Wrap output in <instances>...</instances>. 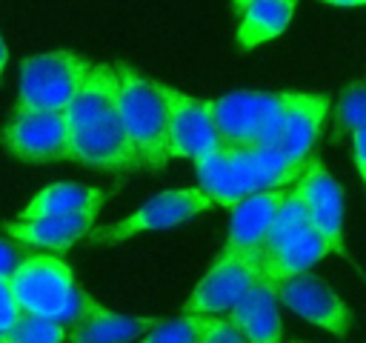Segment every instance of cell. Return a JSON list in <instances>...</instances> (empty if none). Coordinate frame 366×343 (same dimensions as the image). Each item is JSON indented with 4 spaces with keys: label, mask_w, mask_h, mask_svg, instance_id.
Instances as JSON below:
<instances>
[{
    "label": "cell",
    "mask_w": 366,
    "mask_h": 343,
    "mask_svg": "<svg viewBox=\"0 0 366 343\" xmlns=\"http://www.w3.org/2000/svg\"><path fill=\"white\" fill-rule=\"evenodd\" d=\"M306 166L286 157L280 146H229V143L194 160L200 189L217 206L226 209H234L249 194L286 189L297 183Z\"/></svg>",
    "instance_id": "6da1fadb"
},
{
    "label": "cell",
    "mask_w": 366,
    "mask_h": 343,
    "mask_svg": "<svg viewBox=\"0 0 366 343\" xmlns=\"http://www.w3.org/2000/svg\"><path fill=\"white\" fill-rule=\"evenodd\" d=\"M11 283L23 312L54 317L66 326L77 323L94 303L57 254H26L11 272Z\"/></svg>",
    "instance_id": "7a4b0ae2"
},
{
    "label": "cell",
    "mask_w": 366,
    "mask_h": 343,
    "mask_svg": "<svg viewBox=\"0 0 366 343\" xmlns=\"http://www.w3.org/2000/svg\"><path fill=\"white\" fill-rule=\"evenodd\" d=\"M120 91H117V111L120 120L132 137V143L140 151L143 169L160 172L172 154H169V106L163 94V83L143 77L137 69L117 63Z\"/></svg>",
    "instance_id": "3957f363"
},
{
    "label": "cell",
    "mask_w": 366,
    "mask_h": 343,
    "mask_svg": "<svg viewBox=\"0 0 366 343\" xmlns=\"http://www.w3.org/2000/svg\"><path fill=\"white\" fill-rule=\"evenodd\" d=\"M229 146H277L286 123V91H232L212 100Z\"/></svg>",
    "instance_id": "277c9868"
},
{
    "label": "cell",
    "mask_w": 366,
    "mask_h": 343,
    "mask_svg": "<svg viewBox=\"0 0 366 343\" xmlns=\"http://www.w3.org/2000/svg\"><path fill=\"white\" fill-rule=\"evenodd\" d=\"M92 63H86L74 51H46V54H31L20 63V89H17V103L14 111H29V109H66Z\"/></svg>",
    "instance_id": "5b68a950"
},
{
    "label": "cell",
    "mask_w": 366,
    "mask_h": 343,
    "mask_svg": "<svg viewBox=\"0 0 366 343\" xmlns=\"http://www.w3.org/2000/svg\"><path fill=\"white\" fill-rule=\"evenodd\" d=\"M212 206H217V203L200 186H194V189H166V192L149 197L140 209H134L123 220H117L112 226H94L86 240H89V246H117V243H126V240H132L143 232L183 226L192 217L209 212Z\"/></svg>",
    "instance_id": "8992f818"
},
{
    "label": "cell",
    "mask_w": 366,
    "mask_h": 343,
    "mask_svg": "<svg viewBox=\"0 0 366 343\" xmlns=\"http://www.w3.org/2000/svg\"><path fill=\"white\" fill-rule=\"evenodd\" d=\"M263 277V252H243L223 246L212 260L183 312L189 314H220L232 312L234 303Z\"/></svg>",
    "instance_id": "52a82bcc"
},
{
    "label": "cell",
    "mask_w": 366,
    "mask_h": 343,
    "mask_svg": "<svg viewBox=\"0 0 366 343\" xmlns=\"http://www.w3.org/2000/svg\"><path fill=\"white\" fill-rule=\"evenodd\" d=\"M0 140L9 154L26 163L69 160L71 149V123L66 109H29L14 111L3 126Z\"/></svg>",
    "instance_id": "ba28073f"
},
{
    "label": "cell",
    "mask_w": 366,
    "mask_h": 343,
    "mask_svg": "<svg viewBox=\"0 0 366 343\" xmlns=\"http://www.w3.org/2000/svg\"><path fill=\"white\" fill-rule=\"evenodd\" d=\"M69 163H80V166H89L94 172H109V174H129V172L143 169L140 151L132 143L120 120V111H109L92 123L74 126Z\"/></svg>",
    "instance_id": "9c48e42d"
},
{
    "label": "cell",
    "mask_w": 366,
    "mask_h": 343,
    "mask_svg": "<svg viewBox=\"0 0 366 343\" xmlns=\"http://www.w3.org/2000/svg\"><path fill=\"white\" fill-rule=\"evenodd\" d=\"M169 106V154L183 160H197L223 146V134L214 120L212 100L183 94L163 83Z\"/></svg>",
    "instance_id": "30bf717a"
},
{
    "label": "cell",
    "mask_w": 366,
    "mask_h": 343,
    "mask_svg": "<svg viewBox=\"0 0 366 343\" xmlns=\"http://www.w3.org/2000/svg\"><path fill=\"white\" fill-rule=\"evenodd\" d=\"M277 294H280V303H286V309H292L303 320L315 323L317 329H323L335 337L349 334L352 312L340 300V294L332 286H326L320 277H315L309 272L286 277L277 283Z\"/></svg>",
    "instance_id": "8fae6325"
},
{
    "label": "cell",
    "mask_w": 366,
    "mask_h": 343,
    "mask_svg": "<svg viewBox=\"0 0 366 343\" xmlns=\"http://www.w3.org/2000/svg\"><path fill=\"white\" fill-rule=\"evenodd\" d=\"M297 189L309 206L312 226L332 243L335 254H340L352 263V257L346 252V240H343V192H340L337 180L326 172L320 157L309 160L303 177L297 180Z\"/></svg>",
    "instance_id": "7c38bea8"
},
{
    "label": "cell",
    "mask_w": 366,
    "mask_h": 343,
    "mask_svg": "<svg viewBox=\"0 0 366 343\" xmlns=\"http://www.w3.org/2000/svg\"><path fill=\"white\" fill-rule=\"evenodd\" d=\"M97 214H100V209H86V212H71V214H46V217H34V220L17 217V220L3 223V232L23 246L63 254L77 240L92 234Z\"/></svg>",
    "instance_id": "4fadbf2b"
},
{
    "label": "cell",
    "mask_w": 366,
    "mask_h": 343,
    "mask_svg": "<svg viewBox=\"0 0 366 343\" xmlns=\"http://www.w3.org/2000/svg\"><path fill=\"white\" fill-rule=\"evenodd\" d=\"M329 114V97L326 94H309V91H286V123L277 146L292 157L295 163L306 166L309 151L315 149L323 123Z\"/></svg>",
    "instance_id": "5bb4252c"
},
{
    "label": "cell",
    "mask_w": 366,
    "mask_h": 343,
    "mask_svg": "<svg viewBox=\"0 0 366 343\" xmlns=\"http://www.w3.org/2000/svg\"><path fill=\"white\" fill-rule=\"evenodd\" d=\"M292 189H269V192H257L249 194L246 200H240L232 209V220H229V234L226 243L229 249H243V252H263V243L272 232V223L280 212V206L286 203Z\"/></svg>",
    "instance_id": "9a60e30c"
},
{
    "label": "cell",
    "mask_w": 366,
    "mask_h": 343,
    "mask_svg": "<svg viewBox=\"0 0 366 343\" xmlns=\"http://www.w3.org/2000/svg\"><path fill=\"white\" fill-rule=\"evenodd\" d=\"M280 294L277 283L269 277H260L229 312V317L243 329L249 343H280L283 326H280V312H277Z\"/></svg>",
    "instance_id": "2e32d148"
},
{
    "label": "cell",
    "mask_w": 366,
    "mask_h": 343,
    "mask_svg": "<svg viewBox=\"0 0 366 343\" xmlns=\"http://www.w3.org/2000/svg\"><path fill=\"white\" fill-rule=\"evenodd\" d=\"M154 323H157V317L120 314V312L106 309L100 300H94L92 309L77 323H71L69 343H134Z\"/></svg>",
    "instance_id": "e0dca14e"
},
{
    "label": "cell",
    "mask_w": 366,
    "mask_h": 343,
    "mask_svg": "<svg viewBox=\"0 0 366 343\" xmlns=\"http://www.w3.org/2000/svg\"><path fill=\"white\" fill-rule=\"evenodd\" d=\"M332 243L315 229V226H306L300 234H295L292 240H286L277 252H272L266 260H263V277L280 283L286 277H295V274H303L309 272L317 260H323L326 254H332Z\"/></svg>",
    "instance_id": "ac0fdd59"
},
{
    "label": "cell",
    "mask_w": 366,
    "mask_h": 343,
    "mask_svg": "<svg viewBox=\"0 0 366 343\" xmlns=\"http://www.w3.org/2000/svg\"><path fill=\"white\" fill-rule=\"evenodd\" d=\"M297 9V0H260L249 6L240 14L237 23V46L240 49H257L260 43H269L286 31Z\"/></svg>",
    "instance_id": "d6986e66"
},
{
    "label": "cell",
    "mask_w": 366,
    "mask_h": 343,
    "mask_svg": "<svg viewBox=\"0 0 366 343\" xmlns=\"http://www.w3.org/2000/svg\"><path fill=\"white\" fill-rule=\"evenodd\" d=\"M103 206V192L83 186V183H51L43 192H37L26 209H20L23 220L46 217V214H71V212H86V209H100Z\"/></svg>",
    "instance_id": "ffe728a7"
},
{
    "label": "cell",
    "mask_w": 366,
    "mask_h": 343,
    "mask_svg": "<svg viewBox=\"0 0 366 343\" xmlns=\"http://www.w3.org/2000/svg\"><path fill=\"white\" fill-rule=\"evenodd\" d=\"M306 226H312V220H309V206H306L300 189L292 186V192H289L286 203L280 206V212H277V217H274V223H272V232H269V237H266V243H263V260H266L272 252H277L286 240H292L295 234H300Z\"/></svg>",
    "instance_id": "44dd1931"
},
{
    "label": "cell",
    "mask_w": 366,
    "mask_h": 343,
    "mask_svg": "<svg viewBox=\"0 0 366 343\" xmlns=\"http://www.w3.org/2000/svg\"><path fill=\"white\" fill-rule=\"evenodd\" d=\"M209 320H212V314H189V312H183L180 317L157 320L134 343H203Z\"/></svg>",
    "instance_id": "7402d4cb"
},
{
    "label": "cell",
    "mask_w": 366,
    "mask_h": 343,
    "mask_svg": "<svg viewBox=\"0 0 366 343\" xmlns=\"http://www.w3.org/2000/svg\"><path fill=\"white\" fill-rule=\"evenodd\" d=\"M66 340H69L66 323L31 312H23L14 329L0 337V343H66Z\"/></svg>",
    "instance_id": "603a6c76"
},
{
    "label": "cell",
    "mask_w": 366,
    "mask_h": 343,
    "mask_svg": "<svg viewBox=\"0 0 366 343\" xmlns=\"http://www.w3.org/2000/svg\"><path fill=\"white\" fill-rule=\"evenodd\" d=\"M335 123H337L335 137L366 129V83H352L340 91L335 103Z\"/></svg>",
    "instance_id": "cb8c5ba5"
},
{
    "label": "cell",
    "mask_w": 366,
    "mask_h": 343,
    "mask_svg": "<svg viewBox=\"0 0 366 343\" xmlns=\"http://www.w3.org/2000/svg\"><path fill=\"white\" fill-rule=\"evenodd\" d=\"M23 317V306L17 300L11 274H0V337L14 329V323Z\"/></svg>",
    "instance_id": "d4e9b609"
},
{
    "label": "cell",
    "mask_w": 366,
    "mask_h": 343,
    "mask_svg": "<svg viewBox=\"0 0 366 343\" xmlns=\"http://www.w3.org/2000/svg\"><path fill=\"white\" fill-rule=\"evenodd\" d=\"M203 343H249V337L243 334V329L232 317H214L212 314L209 329L203 334Z\"/></svg>",
    "instance_id": "484cf974"
},
{
    "label": "cell",
    "mask_w": 366,
    "mask_h": 343,
    "mask_svg": "<svg viewBox=\"0 0 366 343\" xmlns=\"http://www.w3.org/2000/svg\"><path fill=\"white\" fill-rule=\"evenodd\" d=\"M352 157H355V166H357L360 180L366 183V129L352 131Z\"/></svg>",
    "instance_id": "4316f807"
},
{
    "label": "cell",
    "mask_w": 366,
    "mask_h": 343,
    "mask_svg": "<svg viewBox=\"0 0 366 343\" xmlns=\"http://www.w3.org/2000/svg\"><path fill=\"white\" fill-rule=\"evenodd\" d=\"M20 260H23L20 257V249L11 246V243H6V240H0V274H11Z\"/></svg>",
    "instance_id": "83f0119b"
},
{
    "label": "cell",
    "mask_w": 366,
    "mask_h": 343,
    "mask_svg": "<svg viewBox=\"0 0 366 343\" xmlns=\"http://www.w3.org/2000/svg\"><path fill=\"white\" fill-rule=\"evenodd\" d=\"M254 3H260V0H232V11L234 14H243L249 6H254Z\"/></svg>",
    "instance_id": "f1b7e54d"
},
{
    "label": "cell",
    "mask_w": 366,
    "mask_h": 343,
    "mask_svg": "<svg viewBox=\"0 0 366 343\" xmlns=\"http://www.w3.org/2000/svg\"><path fill=\"white\" fill-rule=\"evenodd\" d=\"M320 3H329V6H366V0H320Z\"/></svg>",
    "instance_id": "f546056e"
},
{
    "label": "cell",
    "mask_w": 366,
    "mask_h": 343,
    "mask_svg": "<svg viewBox=\"0 0 366 343\" xmlns=\"http://www.w3.org/2000/svg\"><path fill=\"white\" fill-rule=\"evenodd\" d=\"M6 60H9V49H6V43H3V37H0V74H3V69H6Z\"/></svg>",
    "instance_id": "4dcf8cb0"
},
{
    "label": "cell",
    "mask_w": 366,
    "mask_h": 343,
    "mask_svg": "<svg viewBox=\"0 0 366 343\" xmlns=\"http://www.w3.org/2000/svg\"><path fill=\"white\" fill-rule=\"evenodd\" d=\"M295 343H300V340H295Z\"/></svg>",
    "instance_id": "1f68e13d"
}]
</instances>
